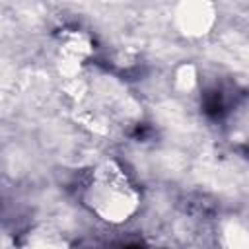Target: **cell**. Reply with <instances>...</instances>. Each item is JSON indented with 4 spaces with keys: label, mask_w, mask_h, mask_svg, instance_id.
<instances>
[{
    "label": "cell",
    "mask_w": 249,
    "mask_h": 249,
    "mask_svg": "<svg viewBox=\"0 0 249 249\" xmlns=\"http://www.w3.org/2000/svg\"><path fill=\"white\" fill-rule=\"evenodd\" d=\"M82 204L109 226H123L142 208V191L119 160L97 163L82 187Z\"/></svg>",
    "instance_id": "1"
},
{
    "label": "cell",
    "mask_w": 249,
    "mask_h": 249,
    "mask_svg": "<svg viewBox=\"0 0 249 249\" xmlns=\"http://www.w3.org/2000/svg\"><path fill=\"white\" fill-rule=\"evenodd\" d=\"M173 23L177 31L187 37V39H202L206 37L216 21H218V12L212 2H181L175 8L173 14Z\"/></svg>",
    "instance_id": "2"
},
{
    "label": "cell",
    "mask_w": 249,
    "mask_h": 249,
    "mask_svg": "<svg viewBox=\"0 0 249 249\" xmlns=\"http://www.w3.org/2000/svg\"><path fill=\"white\" fill-rule=\"evenodd\" d=\"M56 53L64 70L76 74L95 56V41L84 29H62L56 41Z\"/></svg>",
    "instance_id": "3"
},
{
    "label": "cell",
    "mask_w": 249,
    "mask_h": 249,
    "mask_svg": "<svg viewBox=\"0 0 249 249\" xmlns=\"http://www.w3.org/2000/svg\"><path fill=\"white\" fill-rule=\"evenodd\" d=\"M220 243L222 249H249L247 226L241 218H228L220 228Z\"/></svg>",
    "instance_id": "4"
},
{
    "label": "cell",
    "mask_w": 249,
    "mask_h": 249,
    "mask_svg": "<svg viewBox=\"0 0 249 249\" xmlns=\"http://www.w3.org/2000/svg\"><path fill=\"white\" fill-rule=\"evenodd\" d=\"M23 249H80V247L56 231L41 230V231H35L29 235Z\"/></svg>",
    "instance_id": "5"
}]
</instances>
